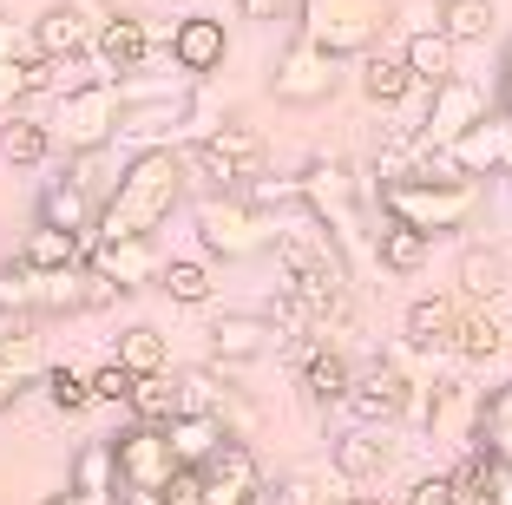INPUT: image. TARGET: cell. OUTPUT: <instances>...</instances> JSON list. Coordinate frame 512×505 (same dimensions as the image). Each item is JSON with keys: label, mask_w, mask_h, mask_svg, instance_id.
I'll return each mask as SVG.
<instances>
[{"label": "cell", "mask_w": 512, "mask_h": 505, "mask_svg": "<svg viewBox=\"0 0 512 505\" xmlns=\"http://www.w3.org/2000/svg\"><path fill=\"white\" fill-rule=\"evenodd\" d=\"M86 263L106 276V283H119L125 296L132 289H151L158 276H165V256H158V237H92Z\"/></svg>", "instance_id": "9a60e30c"}, {"label": "cell", "mask_w": 512, "mask_h": 505, "mask_svg": "<svg viewBox=\"0 0 512 505\" xmlns=\"http://www.w3.org/2000/svg\"><path fill=\"white\" fill-rule=\"evenodd\" d=\"M493 505H512V466H499V479H493Z\"/></svg>", "instance_id": "681fc988"}, {"label": "cell", "mask_w": 512, "mask_h": 505, "mask_svg": "<svg viewBox=\"0 0 512 505\" xmlns=\"http://www.w3.org/2000/svg\"><path fill=\"white\" fill-rule=\"evenodd\" d=\"M125 414L145 420V427H171V420L184 414V387L171 381V368H165V374H138V387H132V401H125Z\"/></svg>", "instance_id": "1f68e13d"}, {"label": "cell", "mask_w": 512, "mask_h": 505, "mask_svg": "<svg viewBox=\"0 0 512 505\" xmlns=\"http://www.w3.org/2000/svg\"><path fill=\"white\" fill-rule=\"evenodd\" d=\"M53 151H60V138H53V119H33L27 105L0 119V158H7V164L33 171V164H46Z\"/></svg>", "instance_id": "cb8c5ba5"}, {"label": "cell", "mask_w": 512, "mask_h": 505, "mask_svg": "<svg viewBox=\"0 0 512 505\" xmlns=\"http://www.w3.org/2000/svg\"><path fill=\"white\" fill-rule=\"evenodd\" d=\"M46 119H53V138H60L66 158H73V151H106V145H119V132H125V86L99 73L92 86L60 92Z\"/></svg>", "instance_id": "8992f818"}, {"label": "cell", "mask_w": 512, "mask_h": 505, "mask_svg": "<svg viewBox=\"0 0 512 505\" xmlns=\"http://www.w3.org/2000/svg\"><path fill=\"white\" fill-rule=\"evenodd\" d=\"M335 86H342V60H335L329 46L302 40V33L270 60V92H276V105H329Z\"/></svg>", "instance_id": "8fae6325"}, {"label": "cell", "mask_w": 512, "mask_h": 505, "mask_svg": "<svg viewBox=\"0 0 512 505\" xmlns=\"http://www.w3.org/2000/svg\"><path fill=\"white\" fill-rule=\"evenodd\" d=\"M66 486L86 492V499H99V505H112V499H119V486H125V479H119V446H112V440H86L73 453Z\"/></svg>", "instance_id": "484cf974"}, {"label": "cell", "mask_w": 512, "mask_h": 505, "mask_svg": "<svg viewBox=\"0 0 512 505\" xmlns=\"http://www.w3.org/2000/svg\"><path fill=\"white\" fill-rule=\"evenodd\" d=\"M447 479H453V492H460V505H493V479H499V460L486 453L480 440H473V446H460V460L447 466Z\"/></svg>", "instance_id": "836d02e7"}, {"label": "cell", "mask_w": 512, "mask_h": 505, "mask_svg": "<svg viewBox=\"0 0 512 505\" xmlns=\"http://www.w3.org/2000/svg\"><path fill=\"white\" fill-rule=\"evenodd\" d=\"M40 394H46V407H53V414H66V420L86 414V407H99V394H92V374L60 368V361L40 374Z\"/></svg>", "instance_id": "e575fe53"}, {"label": "cell", "mask_w": 512, "mask_h": 505, "mask_svg": "<svg viewBox=\"0 0 512 505\" xmlns=\"http://www.w3.org/2000/svg\"><path fill=\"white\" fill-rule=\"evenodd\" d=\"M427 250H434V237H427V230L381 217V230H375V263L388 269V276H414V269L427 263Z\"/></svg>", "instance_id": "f1b7e54d"}, {"label": "cell", "mask_w": 512, "mask_h": 505, "mask_svg": "<svg viewBox=\"0 0 512 505\" xmlns=\"http://www.w3.org/2000/svg\"><path fill=\"white\" fill-rule=\"evenodd\" d=\"M348 414L362 420V427H388V420H407V414L427 420V381H414L394 355H381V361H368V368H355Z\"/></svg>", "instance_id": "52a82bcc"}, {"label": "cell", "mask_w": 512, "mask_h": 505, "mask_svg": "<svg viewBox=\"0 0 512 505\" xmlns=\"http://www.w3.org/2000/svg\"><path fill=\"white\" fill-rule=\"evenodd\" d=\"M204 342H211V361L217 368H243V361H263L276 342H283V328L270 315H217L204 328Z\"/></svg>", "instance_id": "e0dca14e"}, {"label": "cell", "mask_w": 512, "mask_h": 505, "mask_svg": "<svg viewBox=\"0 0 512 505\" xmlns=\"http://www.w3.org/2000/svg\"><path fill=\"white\" fill-rule=\"evenodd\" d=\"M184 191H191V164L184 145H145L125 158L119 191L99 210V237H158L171 217H178Z\"/></svg>", "instance_id": "6da1fadb"}, {"label": "cell", "mask_w": 512, "mask_h": 505, "mask_svg": "<svg viewBox=\"0 0 512 505\" xmlns=\"http://www.w3.org/2000/svg\"><path fill=\"white\" fill-rule=\"evenodd\" d=\"M191 217H197V243H204V256L243 263V256L276 250V210H263L250 191H204L191 204Z\"/></svg>", "instance_id": "3957f363"}, {"label": "cell", "mask_w": 512, "mask_h": 505, "mask_svg": "<svg viewBox=\"0 0 512 505\" xmlns=\"http://www.w3.org/2000/svg\"><path fill=\"white\" fill-rule=\"evenodd\" d=\"M381 505H407V499H381Z\"/></svg>", "instance_id": "816d5d0a"}, {"label": "cell", "mask_w": 512, "mask_h": 505, "mask_svg": "<svg viewBox=\"0 0 512 505\" xmlns=\"http://www.w3.org/2000/svg\"><path fill=\"white\" fill-rule=\"evenodd\" d=\"M480 407H486V394H473L460 374H440V381H427V420L421 427L434 433V440H447V446H473Z\"/></svg>", "instance_id": "2e32d148"}, {"label": "cell", "mask_w": 512, "mask_h": 505, "mask_svg": "<svg viewBox=\"0 0 512 505\" xmlns=\"http://www.w3.org/2000/svg\"><path fill=\"white\" fill-rule=\"evenodd\" d=\"M197 486H204V505H263L270 479H263V460H256L250 440H224L204 466H191Z\"/></svg>", "instance_id": "7c38bea8"}, {"label": "cell", "mask_w": 512, "mask_h": 505, "mask_svg": "<svg viewBox=\"0 0 512 505\" xmlns=\"http://www.w3.org/2000/svg\"><path fill=\"white\" fill-rule=\"evenodd\" d=\"M512 164V112L499 105V112H486L473 132H460L453 145L427 151V171L434 178H499Z\"/></svg>", "instance_id": "30bf717a"}, {"label": "cell", "mask_w": 512, "mask_h": 505, "mask_svg": "<svg viewBox=\"0 0 512 505\" xmlns=\"http://www.w3.org/2000/svg\"><path fill=\"white\" fill-rule=\"evenodd\" d=\"M165 433H171V446H178V460H184V466H204V460L217 453V446L230 440L224 420H217V414H197V407H184V414L171 420Z\"/></svg>", "instance_id": "d6a6232c"}, {"label": "cell", "mask_w": 512, "mask_h": 505, "mask_svg": "<svg viewBox=\"0 0 512 505\" xmlns=\"http://www.w3.org/2000/svg\"><path fill=\"white\" fill-rule=\"evenodd\" d=\"M224 60H230V33H224V20H211V14H184L178 27H171V66H178V73L211 79V73H224Z\"/></svg>", "instance_id": "ac0fdd59"}, {"label": "cell", "mask_w": 512, "mask_h": 505, "mask_svg": "<svg viewBox=\"0 0 512 505\" xmlns=\"http://www.w3.org/2000/svg\"><path fill=\"white\" fill-rule=\"evenodd\" d=\"M329 505H381V499H375V492H362V486H342Z\"/></svg>", "instance_id": "c3c4849f"}, {"label": "cell", "mask_w": 512, "mask_h": 505, "mask_svg": "<svg viewBox=\"0 0 512 505\" xmlns=\"http://www.w3.org/2000/svg\"><path fill=\"white\" fill-rule=\"evenodd\" d=\"M440 27H447L460 46H473V40H493V27H499V7H493V0H440Z\"/></svg>", "instance_id": "f35d334b"}, {"label": "cell", "mask_w": 512, "mask_h": 505, "mask_svg": "<svg viewBox=\"0 0 512 505\" xmlns=\"http://www.w3.org/2000/svg\"><path fill=\"white\" fill-rule=\"evenodd\" d=\"M401 60L414 66V79H421L427 92H434V86H447V79L460 73V40H453L447 27H414L401 40Z\"/></svg>", "instance_id": "7402d4cb"}, {"label": "cell", "mask_w": 512, "mask_h": 505, "mask_svg": "<svg viewBox=\"0 0 512 505\" xmlns=\"http://www.w3.org/2000/svg\"><path fill=\"white\" fill-rule=\"evenodd\" d=\"M132 387H138V374L125 368L119 355H112L106 368H92V394H99V401H106V407H125V401H132Z\"/></svg>", "instance_id": "7bdbcfd3"}, {"label": "cell", "mask_w": 512, "mask_h": 505, "mask_svg": "<svg viewBox=\"0 0 512 505\" xmlns=\"http://www.w3.org/2000/svg\"><path fill=\"white\" fill-rule=\"evenodd\" d=\"M151 505H158V499H151Z\"/></svg>", "instance_id": "f5cc1de1"}, {"label": "cell", "mask_w": 512, "mask_h": 505, "mask_svg": "<svg viewBox=\"0 0 512 505\" xmlns=\"http://www.w3.org/2000/svg\"><path fill=\"white\" fill-rule=\"evenodd\" d=\"M486 112H493V105H486V92L473 86V79L453 73L447 86L427 92V112H421V132H414V138H421L427 151H440V145H453L460 132H473V125H480Z\"/></svg>", "instance_id": "4fadbf2b"}, {"label": "cell", "mask_w": 512, "mask_h": 505, "mask_svg": "<svg viewBox=\"0 0 512 505\" xmlns=\"http://www.w3.org/2000/svg\"><path fill=\"white\" fill-rule=\"evenodd\" d=\"M119 171L125 164L112 158V145L106 151H73V158H66V178H73L86 197H99V210H106V197L119 191Z\"/></svg>", "instance_id": "d590c367"}, {"label": "cell", "mask_w": 512, "mask_h": 505, "mask_svg": "<svg viewBox=\"0 0 512 505\" xmlns=\"http://www.w3.org/2000/svg\"><path fill=\"white\" fill-rule=\"evenodd\" d=\"M473 440H480L499 466H512V381L486 394V407H480V433H473Z\"/></svg>", "instance_id": "74e56055"}, {"label": "cell", "mask_w": 512, "mask_h": 505, "mask_svg": "<svg viewBox=\"0 0 512 505\" xmlns=\"http://www.w3.org/2000/svg\"><path fill=\"white\" fill-rule=\"evenodd\" d=\"M112 446H119V479H125V499H132V505L165 499L171 479L184 473V460H178V446H171L165 427H145V420H132V427H125Z\"/></svg>", "instance_id": "ba28073f"}, {"label": "cell", "mask_w": 512, "mask_h": 505, "mask_svg": "<svg viewBox=\"0 0 512 505\" xmlns=\"http://www.w3.org/2000/svg\"><path fill=\"white\" fill-rule=\"evenodd\" d=\"M460 296H473V302H499L506 296V283H512V269H506V256L493 250V243H473V250H460Z\"/></svg>", "instance_id": "f546056e"}, {"label": "cell", "mask_w": 512, "mask_h": 505, "mask_svg": "<svg viewBox=\"0 0 512 505\" xmlns=\"http://www.w3.org/2000/svg\"><path fill=\"white\" fill-rule=\"evenodd\" d=\"M506 342H512V328H499L493 302L460 296V328H453V355H460V361H493Z\"/></svg>", "instance_id": "d4e9b609"}, {"label": "cell", "mask_w": 512, "mask_h": 505, "mask_svg": "<svg viewBox=\"0 0 512 505\" xmlns=\"http://www.w3.org/2000/svg\"><path fill=\"white\" fill-rule=\"evenodd\" d=\"M119 361H125L132 374H165V368H171V342H165L151 322H132V328L119 335Z\"/></svg>", "instance_id": "ab89813d"}, {"label": "cell", "mask_w": 512, "mask_h": 505, "mask_svg": "<svg viewBox=\"0 0 512 505\" xmlns=\"http://www.w3.org/2000/svg\"><path fill=\"white\" fill-rule=\"evenodd\" d=\"M499 105L512 112V40H506V53H499Z\"/></svg>", "instance_id": "7dc6e473"}, {"label": "cell", "mask_w": 512, "mask_h": 505, "mask_svg": "<svg viewBox=\"0 0 512 505\" xmlns=\"http://www.w3.org/2000/svg\"><path fill=\"white\" fill-rule=\"evenodd\" d=\"M375 204H381V217L414 223L427 237H453V230H467L473 210H480V178H434V171H421V178L381 184Z\"/></svg>", "instance_id": "7a4b0ae2"}, {"label": "cell", "mask_w": 512, "mask_h": 505, "mask_svg": "<svg viewBox=\"0 0 512 505\" xmlns=\"http://www.w3.org/2000/svg\"><path fill=\"white\" fill-rule=\"evenodd\" d=\"M329 466L348 479V486H381V479L394 473V446L381 440L375 427H348V433H335V446H329Z\"/></svg>", "instance_id": "d6986e66"}, {"label": "cell", "mask_w": 512, "mask_h": 505, "mask_svg": "<svg viewBox=\"0 0 512 505\" xmlns=\"http://www.w3.org/2000/svg\"><path fill=\"white\" fill-rule=\"evenodd\" d=\"M158 289H165L171 302H184V309H204V302H211V289H217V276L204 263H191V256H171L165 276H158Z\"/></svg>", "instance_id": "60d3db41"}, {"label": "cell", "mask_w": 512, "mask_h": 505, "mask_svg": "<svg viewBox=\"0 0 512 505\" xmlns=\"http://www.w3.org/2000/svg\"><path fill=\"white\" fill-rule=\"evenodd\" d=\"M33 66H40V60H14V53H0V119L40 99V73H33Z\"/></svg>", "instance_id": "b9f144b4"}, {"label": "cell", "mask_w": 512, "mask_h": 505, "mask_svg": "<svg viewBox=\"0 0 512 505\" xmlns=\"http://www.w3.org/2000/svg\"><path fill=\"white\" fill-rule=\"evenodd\" d=\"M40 223H60V230H79V237H99V197H86L73 178H46L40 191Z\"/></svg>", "instance_id": "83f0119b"}, {"label": "cell", "mask_w": 512, "mask_h": 505, "mask_svg": "<svg viewBox=\"0 0 512 505\" xmlns=\"http://www.w3.org/2000/svg\"><path fill=\"white\" fill-rule=\"evenodd\" d=\"M86 250L92 243L79 237V230H60V223H33L27 237H20V263L27 269H40V276H53V269H73V263H86Z\"/></svg>", "instance_id": "603a6c76"}, {"label": "cell", "mask_w": 512, "mask_h": 505, "mask_svg": "<svg viewBox=\"0 0 512 505\" xmlns=\"http://www.w3.org/2000/svg\"><path fill=\"white\" fill-rule=\"evenodd\" d=\"M40 374H46V361H40V335H33V328L0 335V414H7V407H14Z\"/></svg>", "instance_id": "4316f807"}, {"label": "cell", "mask_w": 512, "mask_h": 505, "mask_svg": "<svg viewBox=\"0 0 512 505\" xmlns=\"http://www.w3.org/2000/svg\"><path fill=\"white\" fill-rule=\"evenodd\" d=\"M92 60H99V73H106V79L145 73V60H151V27H145L138 14H112L106 27H99V46H92Z\"/></svg>", "instance_id": "ffe728a7"}, {"label": "cell", "mask_w": 512, "mask_h": 505, "mask_svg": "<svg viewBox=\"0 0 512 505\" xmlns=\"http://www.w3.org/2000/svg\"><path fill=\"white\" fill-rule=\"evenodd\" d=\"M296 191H302V204H309L335 230V243H342V250H355V243H362V178H355L342 158H316L296 178Z\"/></svg>", "instance_id": "9c48e42d"}, {"label": "cell", "mask_w": 512, "mask_h": 505, "mask_svg": "<svg viewBox=\"0 0 512 505\" xmlns=\"http://www.w3.org/2000/svg\"><path fill=\"white\" fill-rule=\"evenodd\" d=\"M394 14H401L394 0H296V33L329 46L335 60H362L381 46Z\"/></svg>", "instance_id": "5b68a950"}, {"label": "cell", "mask_w": 512, "mask_h": 505, "mask_svg": "<svg viewBox=\"0 0 512 505\" xmlns=\"http://www.w3.org/2000/svg\"><path fill=\"white\" fill-rule=\"evenodd\" d=\"M184 164H191V184L204 191H250L256 178H270V145L256 125L224 119L217 132L184 138Z\"/></svg>", "instance_id": "277c9868"}, {"label": "cell", "mask_w": 512, "mask_h": 505, "mask_svg": "<svg viewBox=\"0 0 512 505\" xmlns=\"http://www.w3.org/2000/svg\"><path fill=\"white\" fill-rule=\"evenodd\" d=\"M407 505H460V492H453L447 473H427V479H414V486H407Z\"/></svg>", "instance_id": "ee69618b"}, {"label": "cell", "mask_w": 512, "mask_h": 505, "mask_svg": "<svg viewBox=\"0 0 512 505\" xmlns=\"http://www.w3.org/2000/svg\"><path fill=\"white\" fill-rule=\"evenodd\" d=\"M296 387H302V401H309V407H348L355 361H348L335 342L309 335V342H296Z\"/></svg>", "instance_id": "5bb4252c"}, {"label": "cell", "mask_w": 512, "mask_h": 505, "mask_svg": "<svg viewBox=\"0 0 512 505\" xmlns=\"http://www.w3.org/2000/svg\"><path fill=\"white\" fill-rule=\"evenodd\" d=\"M237 7H243V20H276L289 0H237Z\"/></svg>", "instance_id": "bcb514c9"}, {"label": "cell", "mask_w": 512, "mask_h": 505, "mask_svg": "<svg viewBox=\"0 0 512 505\" xmlns=\"http://www.w3.org/2000/svg\"><path fill=\"white\" fill-rule=\"evenodd\" d=\"M453 328H460V289H453V296L407 302V315H401L407 348H421V355H447V348H453Z\"/></svg>", "instance_id": "44dd1931"}, {"label": "cell", "mask_w": 512, "mask_h": 505, "mask_svg": "<svg viewBox=\"0 0 512 505\" xmlns=\"http://www.w3.org/2000/svg\"><path fill=\"white\" fill-rule=\"evenodd\" d=\"M158 505H204V486H197V473H191V466H184V473L171 479V492H165Z\"/></svg>", "instance_id": "f6af8a7d"}, {"label": "cell", "mask_w": 512, "mask_h": 505, "mask_svg": "<svg viewBox=\"0 0 512 505\" xmlns=\"http://www.w3.org/2000/svg\"><path fill=\"white\" fill-rule=\"evenodd\" d=\"M40 505H99V499H86V492L66 486V492H53V499H40Z\"/></svg>", "instance_id": "f907efd6"}, {"label": "cell", "mask_w": 512, "mask_h": 505, "mask_svg": "<svg viewBox=\"0 0 512 505\" xmlns=\"http://www.w3.org/2000/svg\"><path fill=\"white\" fill-rule=\"evenodd\" d=\"M355 79H362L368 105H401L407 92L421 86V79H414V66H407L401 53H381V46H375V53H362V73H355Z\"/></svg>", "instance_id": "4dcf8cb0"}, {"label": "cell", "mask_w": 512, "mask_h": 505, "mask_svg": "<svg viewBox=\"0 0 512 505\" xmlns=\"http://www.w3.org/2000/svg\"><path fill=\"white\" fill-rule=\"evenodd\" d=\"M342 486H348V479L335 473V466H329V473H322V466H296V473L276 479V505H329Z\"/></svg>", "instance_id": "8d00e7d4"}]
</instances>
